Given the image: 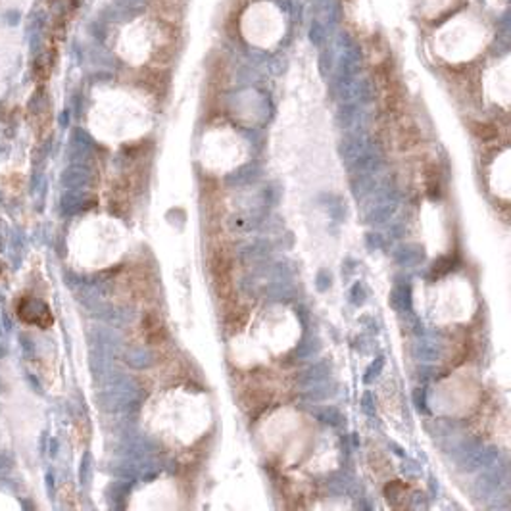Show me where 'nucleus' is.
Listing matches in <instances>:
<instances>
[]
</instances>
